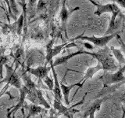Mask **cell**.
Masks as SVG:
<instances>
[{"instance_id":"8fae6325","label":"cell","mask_w":125,"mask_h":118,"mask_svg":"<svg viewBox=\"0 0 125 118\" xmlns=\"http://www.w3.org/2000/svg\"><path fill=\"white\" fill-rule=\"evenodd\" d=\"M75 86H81L80 83H77V84H73V85H70V86H66L64 84H61L60 87H61V90L62 91V94H63L64 95V99H65V102L66 105H69V94H70V90H71L73 87Z\"/></svg>"},{"instance_id":"5bb4252c","label":"cell","mask_w":125,"mask_h":118,"mask_svg":"<svg viewBox=\"0 0 125 118\" xmlns=\"http://www.w3.org/2000/svg\"><path fill=\"white\" fill-rule=\"evenodd\" d=\"M110 49L112 50L113 54L115 55L116 58L117 59V60H118V61L120 63V64H125V59H124V56L122 55V54H121L120 50L115 49L113 46H111Z\"/></svg>"},{"instance_id":"4316f807","label":"cell","mask_w":125,"mask_h":118,"mask_svg":"<svg viewBox=\"0 0 125 118\" xmlns=\"http://www.w3.org/2000/svg\"><path fill=\"white\" fill-rule=\"evenodd\" d=\"M84 45H85V46L87 47V48H89V49H92L93 47L89 44V43H84Z\"/></svg>"},{"instance_id":"30bf717a","label":"cell","mask_w":125,"mask_h":118,"mask_svg":"<svg viewBox=\"0 0 125 118\" xmlns=\"http://www.w3.org/2000/svg\"><path fill=\"white\" fill-rule=\"evenodd\" d=\"M100 69H103V66H102V65L100 64V62L99 63V65H98L96 67H94V68H90V69H88V71H87V73H86V74H85V76L84 78V80H81L79 82L81 86L84 84L86 80H88V78H92L93 75L95 74L97 72V71H99Z\"/></svg>"},{"instance_id":"52a82bcc","label":"cell","mask_w":125,"mask_h":118,"mask_svg":"<svg viewBox=\"0 0 125 118\" xmlns=\"http://www.w3.org/2000/svg\"><path fill=\"white\" fill-rule=\"evenodd\" d=\"M50 69H51V67L50 68H47L46 65L45 66H39L36 69L28 68L27 69V72L34 75V76H35L36 77H38L39 80H44L45 77L47 76V74H48V72Z\"/></svg>"},{"instance_id":"44dd1931","label":"cell","mask_w":125,"mask_h":118,"mask_svg":"<svg viewBox=\"0 0 125 118\" xmlns=\"http://www.w3.org/2000/svg\"><path fill=\"white\" fill-rule=\"evenodd\" d=\"M10 9L12 13H14L15 15L17 14V6H16V3L14 2V0H10Z\"/></svg>"},{"instance_id":"7402d4cb","label":"cell","mask_w":125,"mask_h":118,"mask_svg":"<svg viewBox=\"0 0 125 118\" xmlns=\"http://www.w3.org/2000/svg\"><path fill=\"white\" fill-rule=\"evenodd\" d=\"M116 38H117V40H118V42H119V43H120V46H121V49H122L123 52H124V54H125V43H124V41L122 40V39H121V37L120 36V35H119L118 34L116 35Z\"/></svg>"},{"instance_id":"7c38bea8","label":"cell","mask_w":125,"mask_h":118,"mask_svg":"<svg viewBox=\"0 0 125 118\" xmlns=\"http://www.w3.org/2000/svg\"><path fill=\"white\" fill-rule=\"evenodd\" d=\"M84 54V51L83 50H81V51H77V52L74 53V54H69V55H66V56L65 57H62V58H60L56 59V61H55V62L53 63V65L54 66H57L59 65H61L62 64V63L66 62V61H68L70 58H71L74 56H76V55H78V54Z\"/></svg>"},{"instance_id":"9c48e42d","label":"cell","mask_w":125,"mask_h":118,"mask_svg":"<svg viewBox=\"0 0 125 118\" xmlns=\"http://www.w3.org/2000/svg\"><path fill=\"white\" fill-rule=\"evenodd\" d=\"M19 90H20V92H21V98H20V102H19V103L15 106L14 109H13L9 114H8V117H10V115H11L12 113L14 114L20 108L22 107V106L23 105V103H24L26 95H27V94H28V93L30 92L29 89L27 88L25 85L23 86L22 88H21Z\"/></svg>"},{"instance_id":"6da1fadb","label":"cell","mask_w":125,"mask_h":118,"mask_svg":"<svg viewBox=\"0 0 125 118\" xmlns=\"http://www.w3.org/2000/svg\"><path fill=\"white\" fill-rule=\"evenodd\" d=\"M109 49L108 47L105 46L103 50H99L98 52H94V53H90L84 51L85 54H90L95 58L103 66V70H114L117 68V66L115 64V61L112 58L110 53H109Z\"/></svg>"},{"instance_id":"cb8c5ba5","label":"cell","mask_w":125,"mask_h":118,"mask_svg":"<svg viewBox=\"0 0 125 118\" xmlns=\"http://www.w3.org/2000/svg\"><path fill=\"white\" fill-rule=\"evenodd\" d=\"M45 6V2L43 0H39V2H38V8L39 10H41L42 9V8H44Z\"/></svg>"},{"instance_id":"ffe728a7","label":"cell","mask_w":125,"mask_h":118,"mask_svg":"<svg viewBox=\"0 0 125 118\" xmlns=\"http://www.w3.org/2000/svg\"><path fill=\"white\" fill-rule=\"evenodd\" d=\"M44 81H45V83L46 84V85L49 87V90H53V88H54V87H53V85H54L53 81H52V80H51V79H50L48 76H46L45 77Z\"/></svg>"},{"instance_id":"3957f363","label":"cell","mask_w":125,"mask_h":118,"mask_svg":"<svg viewBox=\"0 0 125 118\" xmlns=\"http://www.w3.org/2000/svg\"><path fill=\"white\" fill-rule=\"evenodd\" d=\"M125 70V65L124 67H122L120 70L117 71L116 73L110 74L108 73L106 75H104L103 76H102V80H103V84L105 85L108 84H116V83H120L122 80H125V78L123 76L124 71Z\"/></svg>"},{"instance_id":"5b68a950","label":"cell","mask_w":125,"mask_h":118,"mask_svg":"<svg viewBox=\"0 0 125 118\" xmlns=\"http://www.w3.org/2000/svg\"><path fill=\"white\" fill-rule=\"evenodd\" d=\"M53 42L54 40H52L51 41L48 45L46 46V49H47V55H46V62L49 63L50 61H52V59L54 56H56V54H60L61 52V50L65 48L66 46L67 47V45L68 43H66L64 44H62V45H60V46H57L56 47H54L52 48V44H53Z\"/></svg>"},{"instance_id":"d6986e66","label":"cell","mask_w":125,"mask_h":118,"mask_svg":"<svg viewBox=\"0 0 125 118\" xmlns=\"http://www.w3.org/2000/svg\"><path fill=\"white\" fill-rule=\"evenodd\" d=\"M99 107H100V103L99 104H95L94 106H92V107L89 109V111L85 114V117L87 116H90L91 117H93V115H94V113H95V111L96 109H99Z\"/></svg>"},{"instance_id":"8992f818","label":"cell","mask_w":125,"mask_h":118,"mask_svg":"<svg viewBox=\"0 0 125 118\" xmlns=\"http://www.w3.org/2000/svg\"><path fill=\"white\" fill-rule=\"evenodd\" d=\"M96 6H97V10L95 12V14L98 16L103 14V13H107V12H111L112 14L116 13V12H121L120 9L115 3H110L104 6L96 4Z\"/></svg>"},{"instance_id":"277c9868","label":"cell","mask_w":125,"mask_h":118,"mask_svg":"<svg viewBox=\"0 0 125 118\" xmlns=\"http://www.w3.org/2000/svg\"><path fill=\"white\" fill-rule=\"evenodd\" d=\"M117 33H113L110 35H105L103 37H95V36H82L81 37V39H84V40H88L89 42H92L95 46H99V47H105V45L111 40L113 38H114Z\"/></svg>"},{"instance_id":"e0dca14e","label":"cell","mask_w":125,"mask_h":118,"mask_svg":"<svg viewBox=\"0 0 125 118\" xmlns=\"http://www.w3.org/2000/svg\"><path fill=\"white\" fill-rule=\"evenodd\" d=\"M42 110V109L41 107H38L37 105H31L29 108V114H28V116H27V117H29L32 115H35V114L40 113Z\"/></svg>"},{"instance_id":"603a6c76","label":"cell","mask_w":125,"mask_h":118,"mask_svg":"<svg viewBox=\"0 0 125 118\" xmlns=\"http://www.w3.org/2000/svg\"><path fill=\"white\" fill-rule=\"evenodd\" d=\"M113 2H116L125 9V0H111Z\"/></svg>"},{"instance_id":"484cf974","label":"cell","mask_w":125,"mask_h":118,"mask_svg":"<svg viewBox=\"0 0 125 118\" xmlns=\"http://www.w3.org/2000/svg\"><path fill=\"white\" fill-rule=\"evenodd\" d=\"M35 1H36V0H29V5H30L31 6H32L34 5V4Z\"/></svg>"},{"instance_id":"ba28073f","label":"cell","mask_w":125,"mask_h":118,"mask_svg":"<svg viewBox=\"0 0 125 118\" xmlns=\"http://www.w3.org/2000/svg\"><path fill=\"white\" fill-rule=\"evenodd\" d=\"M50 65H51V69H52V73H53V76H54V80H55V83H54V88H53V91H54V95H55V98L59 101L62 100V94H61V87L60 86V84H59L58 81V76L57 74L56 73V70L54 69V65L52 61H50Z\"/></svg>"},{"instance_id":"9a60e30c","label":"cell","mask_w":125,"mask_h":118,"mask_svg":"<svg viewBox=\"0 0 125 118\" xmlns=\"http://www.w3.org/2000/svg\"><path fill=\"white\" fill-rule=\"evenodd\" d=\"M24 11L23 13L21 14V15L20 16V17L18 19V21L17 22V32L19 35H21V31H22V29L23 26V23H24Z\"/></svg>"},{"instance_id":"83f0119b","label":"cell","mask_w":125,"mask_h":118,"mask_svg":"<svg viewBox=\"0 0 125 118\" xmlns=\"http://www.w3.org/2000/svg\"><path fill=\"white\" fill-rule=\"evenodd\" d=\"M64 1H66V0H64ZM88 1H89V2H92V4H94V5H95V6H96V4H97L96 2H93V1H92V0H88Z\"/></svg>"},{"instance_id":"ac0fdd59","label":"cell","mask_w":125,"mask_h":118,"mask_svg":"<svg viewBox=\"0 0 125 118\" xmlns=\"http://www.w3.org/2000/svg\"><path fill=\"white\" fill-rule=\"evenodd\" d=\"M7 61V58L4 55L1 54L0 55V78H3L2 76V68L3 65H5V64H6Z\"/></svg>"},{"instance_id":"d4e9b609","label":"cell","mask_w":125,"mask_h":118,"mask_svg":"<svg viewBox=\"0 0 125 118\" xmlns=\"http://www.w3.org/2000/svg\"><path fill=\"white\" fill-rule=\"evenodd\" d=\"M5 1H6V2L7 3V5H8V8H9V11H10V14L12 15V16H13V14H13V13H12V11H11V9H10V0H5Z\"/></svg>"},{"instance_id":"2e32d148","label":"cell","mask_w":125,"mask_h":118,"mask_svg":"<svg viewBox=\"0 0 125 118\" xmlns=\"http://www.w3.org/2000/svg\"><path fill=\"white\" fill-rule=\"evenodd\" d=\"M65 3H66V1H63V5H62V10L60 12V18L63 23L66 21V20H67V17H68V11L66 8Z\"/></svg>"},{"instance_id":"f1b7e54d","label":"cell","mask_w":125,"mask_h":118,"mask_svg":"<svg viewBox=\"0 0 125 118\" xmlns=\"http://www.w3.org/2000/svg\"><path fill=\"white\" fill-rule=\"evenodd\" d=\"M24 1H25V0H21V2H23V4H24Z\"/></svg>"},{"instance_id":"7a4b0ae2","label":"cell","mask_w":125,"mask_h":118,"mask_svg":"<svg viewBox=\"0 0 125 118\" xmlns=\"http://www.w3.org/2000/svg\"><path fill=\"white\" fill-rule=\"evenodd\" d=\"M5 67L6 69V76L5 79H3L0 83L5 82L6 84H10L12 86H14L17 89H20L21 88V81L16 71L13 69L12 66H9L6 64H5Z\"/></svg>"},{"instance_id":"4fadbf2b","label":"cell","mask_w":125,"mask_h":118,"mask_svg":"<svg viewBox=\"0 0 125 118\" xmlns=\"http://www.w3.org/2000/svg\"><path fill=\"white\" fill-rule=\"evenodd\" d=\"M22 79L25 83V86L29 89L30 91H34V90H35V85H34V83L31 81L30 77L27 76L26 73H23Z\"/></svg>"}]
</instances>
